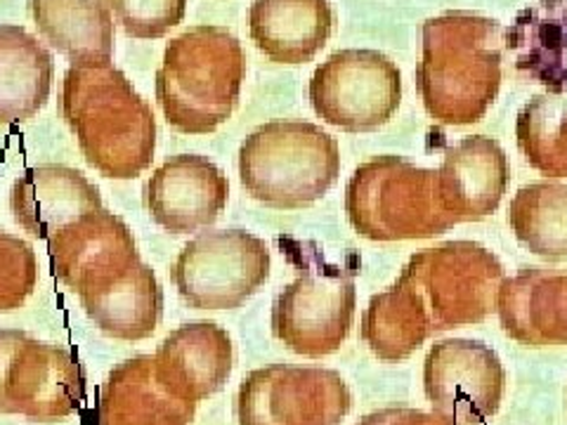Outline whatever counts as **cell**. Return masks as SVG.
I'll return each mask as SVG.
<instances>
[{
	"label": "cell",
	"instance_id": "6da1fadb",
	"mask_svg": "<svg viewBox=\"0 0 567 425\" xmlns=\"http://www.w3.org/2000/svg\"><path fill=\"white\" fill-rule=\"evenodd\" d=\"M62 112L87 164L114 180L147 170L156 149V118L112 60L74 62L62 83Z\"/></svg>",
	"mask_w": 567,
	"mask_h": 425
},
{
	"label": "cell",
	"instance_id": "7a4b0ae2",
	"mask_svg": "<svg viewBox=\"0 0 567 425\" xmlns=\"http://www.w3.org/2000/svg\"><path fill=\"white\" fill-rule=\"evenodd\" d=\"M416 87L442 126L483 121L502 87L504 29L492 17L447 12L423 24Z\"/></svg>",
	"mask_w": 567,
	"mask_h": 425
},
{
	"label": "cell",
	"instance_id": "3957f363",
	"mask_svg": "<svg viewBox=\"0 0 567 425\" xmlns=\"http://www.w3.org/2000/svg\"><path fill=\"white\" fill-rule=\"evenodd\" d=\"M246 76L237 35L223 27H194L166 45L156 71V100L175 131L206 135L233 116Z\"/></svg>",
	"mask_w": 567,
	"mask_h": 425
},
{
	"label": "cell",
	"instance_id": "277c9868",
	"mask_svg": "<svg viewBox=\"0 0 567 425\" xmlns=\"http://www.w3.org/2000/svg\"><path fill=\"white\" fill-rule=\"evenodd\" d=\"M339 175V142L315 123H265L239 149L244 189L270 208H306L322 199Z\"/></svg>",
	"mask_w": 567,
	"mask_h": 425
},
{
	"label": "cell",
	"instance_id": "5b68a950",
	"mask_svg": "<svg viewBox=\"0 0 567 425\" xmlns=\"http://www.w3.org/2000/svg\"><path fill=\"white\" fill-rule=\"evenodd\" d=\"M346 212L369 241H414L447 232L458 220L440 199L437 170L402 156H377L352 173Z\"/></svg>",
	"mask_w": 567,
	"mask_h": 425
},
{
	"label": "cell",
	"instance_id": "8992f818",
	"mask_svg": "<svg viewBox=\"0 0 567 425\" xmlns=\"http://www.w3.org/2000/svg\"><path fill=\"white\" fill-rule=\"evenodd\" d=\"M395 283L412 296L433 335L477 324L492 314L504 283V265L481 243L447 241L414 253Z\"/></svg>",
	"mask_w": 567,
	"mask_h": 425
},
{
	"label": "cell",
	"instance_id": "52a82bcc",
	"mask_svg": "<svg viewBox=\"0 0 567 425\" xmlns=\"http://www.w3.org/2000/svg\"><path fill=\"white\" fill-rule=\"evenodd\" d=\"M310 102L329 126L348 133L377 131L398 112L402 74L379 50H339L315 69Z\"/></svg>",
	"mask_w": 567,
	"mask_h": 425
},
{
	"label": "cell",
	"instance_id": "ba28073f",
	"mask_svg": "<svg viewBox=\"0 0 567 425\" xmlns=\"http://www.w3.org/2000/svg\"><path fill=\"white\" fill-rule=\"evenodd\" d=\"M83 400L85 376L74 354L0 329V414L52 423L74 414Z\"/></svg>",
	"mask_w": 567,
	"mask_h": 425
},
{
	"label": "cell",
	"instance_id": "9c48e42d",
	"mask_svg": "<svg viewBox=\"0 0 567 425\" xmlns=\"http://www.w3.org/2000/svg\"><path fill=\"white\" fill-rule=\"evenodd\" d=\"M173 283L192 308L235 310L270 277V248L246 229L192 239L173 265Z\"/></svg>",
	"mask_w": 567,
	"mask_h": 425
},
{
	"label": "cell",
	"instance_id": "30bf717a",
	"mask_svg": "<svg viewBox=\"0 0 567 425\" xmlns=\"http://www.w3.org/2000/svg\"><path fill=\"white\" fill-rule=\"evenodd\" d=\"M350 406L339 371L272 364L241 383L237 418L239 425H339Z\"/></svg>",
	"mask_w": 567,
	"mask_h": 425
},
{
	"label": "cell",
	"instance_id": "8fae6325",
	"mask_svg": "<svg viewBox=\"0 0 567 425\" xmlns=\"http://www.w3.org/2000/svg\"><path fill=\"white\" fill-rule=\"evenodd\" d=\"M354 281L339 268L300 272L272 308V331L291 352L324 357L343 345L354 317Z\"/></svg>",
	"mask_w": 567,
	"mask_h": 425
},
{
	"label": "cell",
	"instance_id": "7c38bea8",
	"mask_svg": "<svg viewBox=\"0 0 567 425\" xmlns=\"http://www.w3.org/2000/svg\"><path fill=\"white\" fill-rule=\"evenodd\" d=\"M504 383L502 360L481 341H440L423 362V387L433 412L458 425L485 423L499 412Z\"/></svg>",
	"mask_w": 567,
	"mask_h": 425
},
{
	"label": "cell",
	"instance_id": "4fadbf2b",
	"mask_svg": "<svg viewBox=\"0 0 567 425\" xmlns=\"http://www.w3.org/2000/svg\"><path fill=\"white\" fill-rule=\"evenodd\" d=\"M48 253L52 272L79 296L112 287L140 262L128 225L102 208L58 229Z\"/></svg>",
	"mask_w": 567,
	"mask_h": 425
},
{
	"label": "cell",
	"instance_id": "5bb4252c",
	"mask_svg": "<svg viewBox=\"0 0 567 425\" xmlns=\"http://www.w3.org/2000/svg\"><path fill=\"white\" fill-rule=\"evenodd\" d=\"M227 197V175L197 154L168 158L152 173L145 189L152 218L173 235L197 232L216 222Z\"/></svg>",
	"mask_w": 567,
	"mask_h": 425
},
{
	"label": "cell",
	"instance_id": "9a60e30c",
	"mask_svg": "<svg viewBox=\"0 0 567 425\" xmlns=\"http://www.w3.org/2000/svg\"><path fill=\"white\" fill-rule=\"evenodd\" d=\"M233 339L213 322L175 329L154 354L158 381L175 397L194 404L218 393L233 374Z\"/></svg>",
	"mask_w": 567,
	"mask_h": 425
},
{
	"label": "cell",
	"instance_id": "2e32d148",
	"mask_svg": "<svg viewBox=\"0 0 567 425\" xmlns=\"http://www.w3.org/2000/svg\"><path fill=\"white\" fill-rule=\"evenodd\" d=\"M440 199L458 222L483 220L499 208L508 185V158L496 139L473 135L447 149L437 170Z\"/></svg>",
	"mask_w": 567,
	"mask_h": 425
},
{
	"label": "cell",
	"instance_id": "e0dca14e",
	"mask_svg": "<svg viewBox=\"0 0 567 425\" xmlns=\"http://www.w3.org/2000/svg\"><path fill=\"white\" fill-rule=\"evenodd\" d=\"M12 216L24 232L50 239L64 225L102 208L100 189L69 166H35L20 175L10 191Z\"/></svg>",
	"mask_w": 567,
	"mask_h": 425
},
{
	"label": "cell",
	"instance_id": "ac0fdd59",
	"mask_svg": "<svg viewBox=\"0 0 567 425\" xmlns=\"http://www.w3.org/2000/svg\"><path fill=\"white\" fill-rule=\"evenodd\" d=\"M496 312L513 341L529 348L567 345V274L529 268L504 279Z\"/></svg>",
	"mask_w": 567,
	"mask_h": 425
},
{
	"label": "cell",
	"instance_id": "d6986e66",
	"mask_svg": "<svg viewBox=\"0 0 567 425\" xmlns=\"http://www.w3.org/2000/svg\"><path fill=\"white\" fill-rule=\"evenodd\" d=\"M192 418L194 402L168 393L152 354L121 362L102 383L97 425H189Z\"/></svg>",
	"mask_w": 567,
	"mask_h": 425
},
{
	"label": "cell",
	"instance_id": "ffe728a7",
	"mask_svg": "<svg viewBox=\"0 0 567 425\" xmlns=\"http://www.w3.org/2000/svg\"><path fill=\"white\" fill-rule=\"evenodd\" d=\"M248 29L256 48L277 64H303L333 31L329 0H254Z\"/></svg>",
	"mask_w": 567,
	"mask_h": 425
},
{
	"label": "cell",
	"instance_id": "44dd1931",
	"mask_svg": "<svg viewBox=\"0 0 567 425\" xmlns=\"http://www.w3.org/2000/svg\"><path fill=\"white\" fill-rule=\"evenodd\" d=\"M52 87V58L39 39L0 24V123H24L39 114Z\"/></svg>",
	"mask_w": 567,
	"mask_h": 425
},
{
	"label": "cell",
	"instance_id": "7402d4cb",
	"mask_svg": "<svg viewBox=\"0 0 567 425\" xmlns=\"http://www.w3.org/2000/svg\"><path fill=\"white\" fill-rule=\"evenodd\" d=\"M85 314L106 335L118 341H142L156 331L164 310V293L145 262L97 293L81 296Z\"/></svg>",
	"mask_w": 567,
	"mask_h": 425
},
{
	"label": "cell",
	"instance_id": "603a6c76",
	"mask_svg": "<svg viewBox=\"0 0 567 425\" xmlns=\"http://www.w3.org/2000/svg\"><path fill=\"white\" fill-rule=\"evenodd\" d=\"M45 41L71 62L112 60L114 20L104 0H29Z\"/></svg>",
	"mask_w": 567,
	"mask_h": 425
},
{
	"label": "cell",
	"instance_id": "cb8c5ba5",
	"mask_svg": "<svg viewBox=\"0 0 567 425\" xmlns=\"http://www.w3.org/2000/svg\"><path fill=\"white\" fill-rule=\"evenodd\" d=\"M508 225L529 253L546 260L567 258V185L535 183L516 191Z\"/></svg>",
	"mask_w": 567,
	"mask_h": 425
},
{
	"label": "cell",
	"instance_id": "d4e9b609",
	"mask_svg": "<svg viewBox=\"0 0 567 425\" xmlns=\"http://www.w3.org/2000/svg\"><path fill=\"white\" fill-rule=\"evenodd\" d=\"M362 339L379 360L400 362L431 339V329L412 296L395 283L369 300L362 317Z\"/></svg>",
	"mask_w": 567,
	"mask_h": 425
},
{
	"label": "cell",
	"instance_id": "484cf974",
	"mask_svg": "<svg viewBox=\"0 0 567 425\" xmlns=\"http://www.w3.org/2000/svg\"><path fill=\"white\" fill-rule=\"evenodd\" d=\"M516 137L532 168L548 177H567V100L532 97L518 114Z\"/></svg>",
	"mask_w": 567,
	"mask_h": 425
},
{
	"label": "cell",
	"instance_id": "4316f807",
	"mask_svg": "<svg viewBox=\"0 0 567 425\" xmlns=\"http://www.w3.org/2000/svg\"><path fill=\"white\" fill-rule=\"evenodd\" d=\"M39 281V260L33 248L0 227V312L17 310Z\"/></svg>",
	"mask_w": 567,
	"mask_h": 425
},
{
	"label": "cell",
	"instance_id": "83f0119b",
	"mask_svg": "<svg viewBox=\"0 0 567 425\" xmlns=\"http://www.w3.org/2000/svg\"><path fill=\"white\" fill-rule=\"evenodd\" d=\"M133 39H162L183 22L187 0H104Z\"/></svg>",
	"mask_w": 567,
	"mask_h": 425
},
{
	"label": "cell",
	"instance_id": "f1b7e54d",
	"mask_svg": "<svg viewBox=\"0 0 567 425\" xmlns=\"http://www.w3.org/2000/svg\"><path fill=\"white\" fill-rule=\"evenodd\" d=\"M358 425H458V423L437 414V412L381 410V412L364 416Z\"/></svg>",
	"mask_w": 567,
	"mask_h": 425
}]
</instances>
